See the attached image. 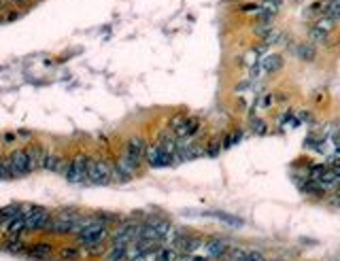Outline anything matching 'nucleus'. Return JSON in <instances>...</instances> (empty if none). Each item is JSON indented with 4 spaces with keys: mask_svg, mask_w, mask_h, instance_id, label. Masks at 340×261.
I'll return each instance as SVG.
<instances>
[{
    "mask_svg": "<svg viewBox=\"0 0 340 261\" xmlns=\"http://www.w3.org/2000/svg\"><path fill=\"white\" fill-rule=\"evenodd\" d=\"M325 6H328V0H317V2H313L310 6L304 9V17L306 19H317V17L325 15Z\"/></svg>",
    "mask_w": 340,
    "mask_h": 261,
    "instance_id": "aec40b11",
    "label": "nucleus"
},
{
    "mask_svg": "<svg viewBox=\"0 0 340 261\" xmlns=\"http://www.w3.org/2000/svg\"><path fill=\"white\" fill-rule=\"evenodd\" d=\"M147 143L143 136H132L130 140L126 143V149H124V157L130 161L134 168H140V164L145 161V155H147Z\"/></svg>",
    "mask_w": 340,
    "mask_h": 261,
    "instance_id": "20e7f679",
    "label": "nucleus"
},
{
    "mask_svg": "<svg viewBox=\"0 0 340 261\" xmlns=\"http://www.w3.org/2000/svg\"><path fill=\"white\" fill-rule=\"evenodd\" d=\"M145 161H147V164L151 166V168H168V166H174V164H176L174 157H172V155H170L160 143L147 147Z\"/></svg>",
    "mask_w": 340,
    "mask_h": 261,
    "instance_id": "423d86ee",
    "label": "nucleus"
},
{
    "mask_svg": "<svg viewBox=\"0 0 340 261\" xmlns=\"http://www.w3.org/2000/svg\"><path fill=\"white\" fill-rule=\"evenodd\" d=\"M155 259H158V261H176V259H179V251H176L174 246H164V244H162L160 251H158V255H155Z\"/></svg>",
    "mask_w": 340,
    "mask_h": 261,
    "instance_id": "5701e85b",
    "label": "nucleus"
},
{
    "mask_svg": "<svg viewBox=\"0 0 340 261\" xmlns=\"http://www.w3.org/2000/svg\"><path fill=\"white\" fill-rule=\"evenodd\" d=\"M183 121H185V115H174V117H170V121H168V128H170V132H176L183 125Z\"/></svg>",
    "mask_w": 340,
    "mask_h": 261,
    "instance_id": "c85d7f7f",
    "label": "nucleus"
},
{
    "mask_svg": "<svg viewBox=\"0 0 340 261\" xmlns=\"http://www.w3.org/2000/svg\"><path fill=\"white\" fill-rule=\"evenodd\" d=\"M289 49H292V53L300 62H308V64H310V62L317 60V47L313 43H308V40H304V43H296Z\"/></svg>",
    "mask_w": 340,
    "mask_h": 261,
    "instance_id": "f8f14e48",
    "label": "nucleus"
},
{
    "mask_svg": "<svg viewBox=\"0 0 340 261\" xmlns=\"http://www.w3.org/2000/svg\"><path fill=\"white\" fill-rule=\"evenodd\" d=\"M257 58H259V55H257V51H255V49H251V51H247L245 53V58H243V64L245 66H255V62H257Z\"/></svg>",
    "mask_w": 340,
    "mask_h": 261,
    "instance_id": "c756f323",
    "label": "nucleus"
},
{
    "mask_svg": "<svg viewBox=\"0 0 340 261\" xmlns=\"http://www.w3.org/2000/svg\"><path fill=\"white\" fill-rule=\"evenodd\" d=\"M300 191L304 195H310V197H323L325 195V189L321 185V181H313V179H306L300 185Z\"/></svg>",
    "mask_w": 340,
    "mask_h": 261,
    "instance_id": "dca6fc26",
    "label": "nucleus"
},
{
    "mask_svg": "<svg viewBox=\"0 0 340 261\" xmlns=\"http://www.w3.org/2000/svg\"><path fill=\"white\" fill-rule=\"evenodd\" d=\"M113 181V164L106 159H91L87 164V183L91 185H109Z\"/></svg>",
    "mask_w": 340,
    "mask_h": 261,
    "instance_id": "f03ea898",
    "label": "nucleus"
},
{
    "mask_svg": "<svg viewBox=\"0 0 340 261\" xmlns=\"http://www.w3.org/2000/svg\"><path fill=\"white\" fill-rule=\"evenodd\" d=\"M249 130H251V134H255V136H264V134L268 132V123L264 121V119H259V117H251Z\"/></svg>",
    "mask_w": 340,
    "mask_h": 261,
    "instance_id": "b1692460",
    "label": "nucleus"
},
{
    "mask_svg": "<svg viewBox=\"0 0 340 261\" xmlns=\"http://www.w3.org/2000/svg\"><path fill=\"white\" fill-rule=\"evenodd\" d=\"M313 24L319 28V30H323V32H328V34H334V30L338 28V22H334V19L328 17V15H321V17L313 19Z\"/></svg>",
    "mask_w": 340,
    "mask_h": 261,
    "instance_id": "412c9836",
    "label": "nucleus"
},
{
    "mask_svg": "<svg viewBox=\"0 0 340 261\" xmlns=\"http://www.w3.org/2000/svg\"><path fill=\"white\" fill-rule=\"evenodd\" d=\"M9 161H11V166H13V172H15V176H24V174H30L32 172L30 157H28V153L24 149L11 151Z\"/></svg>",
    "mask_w": 340,
    "mask_h": 261,
    "instance_id": "0eeeda50",
    "label": "nucleus"
},
{
    "mask_svg": "<svg viewBox=\"0 0 340 261\" xmlns=\"http://www.w3.org/2000/svg\"><path fill=\"white\" fill-rule=\"evenodd\" d=\"M87 164H89V157L85 153H79L77 157L68 164V170H66V179L75 185H83L87 183Z\"/></svg>",
    "mask_w": 340,
    "mask_h": 261,
    "instance_id": "39448f33",
    "label": "nucleus"
},
{
    "mask_svg": "<svg viewBox=\"0 0 340 261\" xmlns=\"http://www.w3.org/2000/svg\"><path fill=\"white\" fill-rule=\"evenodd\" d=\"M85 253H87L89 257H96L98 253H102V242H98V244H85ZM104 255V253H102Z\"/></svg>",
    "mask_w": 340,
    "mask_h": 261,
    "instance_id": "7c9ffc66",
    "label": "nucleus"
},
{
    "mask_svg": "<svg viewBox=\"0 0 340 261\" xmlns=\"http://www.w3.org/2000/svg\"><path fill=\"white\" fill-rule=\"evenodd\" d=\"M187 215H200V217H209V219H219L221 223L230 225V227H243L245 221L236 215H230V213H223V210H209V213H187Z\"/></svg>",
    "mask_w": 340,
    "mask_h": 261,
    "instance_id": "9b49d317",
    "label": "nucleus"
},
{
    "mask_svg": "<svg viewBox=\"0 0 340 261\" xmlns=\"http://www.w3.org/2000/svg\"><path fill=\"white\" fill-rule=\"evenodd\" d=\"M272 100H274V96H272V94H266V96H261V98H259V109H270L272 104H274Z\"/></svg>",
    "mask_w": 340,
    "mask_h": 261,
    "instance_id": "473e14b6",
    "label": "nucleus"
},
{
    "mask_svg": "<svg viewBox=\"0 0 340 261\" xmlns=\"http://www.w3.org/2000/svg\"><path fill=\"white\" fill-rule=\"evenodd\" d=\"M9 221H6V217H4V210L0 208V227H2V225H6Z\"/></svg>",
    "mask_w": 340,
    "mask_h": 261,
    "instance_id": "e433bc0d",
    "label": "nucleus"
},
{
    "mask_svg": "<svg viewBox=\"0 0 340 261\" xmlns=\"http://www.w3.org/2000/svg\"><path fill=\"white\" fill-rule=\"evenodd\" d=\"M245 261H266L264 255L259 251H247L245 253Z\"/></svg>",
    "mask_w": 340,
    "mask_h": 261,
    "instance_id": "2f4dec72",
    "label": "nucleus"
},
{
    "mask_svg": "<svg viewBox=\"0 0 340 261\" xmlns=\"http://www.w3.org/2000/svg\"><path fill=\"white\" fill-rule=\"evenodd\" d=\"M0 251L13 253V255H26L28 246L24 244V240H21V238H17V240H4V244L0 246Z\"/></svg>",
    "mask_w": 340,
    "mask_h": 261,
    "instance_id": "6ab92c4d",
    "label": "nucleus"
},
{
    "mask_svg": "<svg viewBox=\"0 0 340 261\" xmlns=\"http://www.w3.org/2000/svg\"><path fill=\"white\" fill-rule=\"evenodd\" d=\"M283 66H285V58L279 53H268L266 58L259 60V68H261V75L264 76H270V75H276L281 73Z\"/></svg>",
    "mask_w": 340,
    "mask_h": 261,
    "instance_id": "1a4fd4ad",
    "label": "nucleus"
},
{
    "mask_svg": "<svg viewBox=\"0 0 340 261\" xmlns=\"http://www.w3.org/2000/svg\"><path fill=\"white\" fill-rule=\"evenodd\" d=\"M283 2H285V0H259V4H270V6H279V9Z\"/></svg>",
    "mask_w": 340,
    "mask_h": 261,
    "instance_id": "f704fd0d",
    "label": "nucleus"
},
{
    "mask_svg": "<svg viewBox=\"0 0 340 261\" xmlns=\"http://www.w3.org/2000/svg\"><path fill=\"white\" fill-rule=\"evenodd\" d=\"M17 136H15V134H4V136H2V140H4V143H13V140H15Z\"/></svg>",
    "mask_w": 340,
    "mask_h": 261,
    "instance_id": "c9c22d12",
    "label": "nucleus"
},
{
    "mask_svg": "<svg viewBox=\"0 0 340 261\" xmlns=\"http://www.w3.org/2000/svg\"><path fill=\"white\" fill-rule=\"evenodd\" d=\"M2 2H9V0H0V4H2Z\"/></svg>",
    "mask_w": 340,
    "mask_h": 261,
    "instance_id": "ea45409f",
    "label": "nucleus"
},
{
    "mask_svg": "<svg viewBox=\"0 0 340 261\" xmlns=\"http://www.w3.org/2000/svg\"><path fill=\"white\" fill-rule=\"evenodd\" d=\"M60 155L53 153V151H47L45 153V161H42V170L47 172H58V166H60Z\"/></svg>",
    "mask_w": 340,
    "mask_h": 261,
    "instance_id": "4be33fe9",
    "label": "nucleus"
},
{
    "mask_svg": "<svg viewBox=\"0 0 340 261\" xmlns=\"http://www.w3.org/2000/svg\"><path fill=\"white\" fill-rule=\"evenodd\" d=\"M81 257V251L75 249V246H66V249L60 251V259L62 261H79Z\"/></svg>",
    "mask_w": 340,
    "mask_h": 261,
    "instance_id": "bb28decb",
    "label": "nucleus"
},
{
    "mask_svg": "<svg viewBox=\"0 0 340 261\" xmlns=\"http://www.w3.org/2000/svg\"><path fill=\"white\" fill-rule=\"evenodd\" d=\"M221 149H223V145L219 143V140H212V143L207 147V149H204V153L211 155V157H217V155L221 153Z\"/></svg>",
    "mask_w": 340,
    "mask_h": 261,
    "instance_id": "cd10ccee",
    "label": "nucleus"
},
{
    "mask_svg": "<svg viewBox=\"0 0 340 261\" xmlns=\"http://www.w3.org/2000/svg\"><path fill=\"white\" fill-rule=\"evenodd\" d=\"M128 257H130V246L113 244L111 249L104 253V261H128Z\"/></svg>",
    "mask_w": 340,
    "mask_h": 261,
    "instance_id": "f3484780",
    "label": "nucleus"
},
{
    "mask_svg": "<svg viewBox=\"0 0 340 261\" xmlns=\"http://www.w3.org/2000/svg\"><path fill=\"white\" fill-rule=\"evenodd\" d=\"M136 231H138V223H124L115 234H113L111 242L113 244H119V246H130L136 238Z\"/></svg>",
    "mask_w": 340,
    "mask_h": 261,
    "instance_id": "6e6552de",
    "label": "nucleus"
},
{
    "mask_svg": "<svg viewBox=\"0 0 340 261\" xmlns=\"http://www.w3.org/2000/svg\"><path fill=\"white\" fill-rule=\"evenodd\" d=\"M26 255L32 257V259H49V257L53 255V246L49 244V242L30 244V246H28V251H26Z\"/></svg>",
    "mask_w": 340,
    "mask_h": 261,
    "instance_id": "4468645a",
    "label": "nucleus"
},
{
    "mask_svg": "<svg viewBox=\"0 0 340 261\" xmlns=\"http://www.w3.org/2000/svg\"><path fill=\"white\" fill-rule=\"evenodd\" d=\"M51 223V213L42 206L26 208V227L28 231H45Z\"/></svg>",
    "mask_w": 340,
    "mask_h": 261,
    "instance_id": "7ed1b4c3",
    "label": "nucleus"
},
{
    "mask_svg": "<svg viewBox=\"0 0 340 261\" xmlns=\"http://www.w3.org/2000/svg\"><path fill=\"white\" fill-rule=\"evenodd\" d=\"M13 2H15V4H21V2H26V0H13Z\"/></svg>",
    "mask_w": 340,
    "mask_h": 261,
    "instance_id": "58836bf2",
    "label": "nucleus"
},
{
    "mask_svg": "<svg viewBox=\"0 0 340 261\" xmlns=\"http://www.w3.org/2000/svg\"><path fill=\"white\" fill-rule=\"evenodd\" d=\"M198 130H200V119L198 117H185V121L179 130L174 132L176 140H191L198 136Z\"/></svg>",
    "mask_w": 340,
    "mask_h": 261,
    "instance_id": "9d476101",
    "label": "nucleus"
},
{
    "mask_svg": "<svg viewBox=\"0 0 340 261\" xmlns=\"http://www.w3.org/2000/svg\"><path fill=\"white\" fill-rule=\"evenodd\" d=\"M308 43H313L315 47H321V45H330V40H332V34L328 32H323V30H319V28L315 24H310L308 26Z\"/></svg>",
    "mask_w": 340,
    "mask_h": 261,
    "instance_id": "2eb2a0df",
    "label": "nucleus"
},
{
    "mask_svg": "<svg viewBox=\"0 0 340 261\" xmlns=\"http://www.w3.org/2000/svg\"><path fill=\"white\" fill-rule=\"evenodd\" d=\"M207 257L209 259H219V257H223L225 253L230 251V244L225 242V240H221V238H212V240H209L207 242Z\"/></svg>",
    "mask_w": 340,
    "mask_h": 261,
    "instance_id": "ddd939ff",
    "label": "nucleus"
},
{
    "mask_svg": "<svg viewBox=\"0 0 340 261\" xmlns=\"http://www.w3.org/2000/svg\"><path fill=\"white\" fill-rule=\"evenodd\" d=\"M189 261H209V257H198V255H191Z\"/></svg>",
    "mask_w": 340,
    "mask_h": 261,
    "instance_id": "4c0bfd02",
    "label": "nucleus"
},
{
    "mask_svg": "<svg viewBox=\"0 0 340 261\" xmlns=\"http://www.w3.org/2000/svg\"><path fill=\"white\" fill-rule=\"evenodd\" d=\"M325 15L332 17L334 22L340 24V0H328V6H325Z\"/></svg>",
    "mask_w": 340,
    "mask_h": 261,
    "instance_id": "a878e982",
    "label": "nucleus"
},
{
    "mask_svg": "<svg viewBox=\"0 0 340 261\" xmlns=\"http://www.w3.org/2000/svg\"><path fill=\"white\" fill-rule=\"evenodd\" d=\"M28 153V157H30V166H32V170H42V161H45V153L47 151H42L41 147H30V149H26Z\"/></svg>",
    "mask_w": 340,
    "mask_h": 261,
    "instance_id": "a211bd4d",
    "label": "nucleus"
},
{
    "mask_svg": "<svg viewBox=\"0 0 340 261\" xmlns=\"http://www.w3.org/2000/svg\"><path fill=\"white\" fill-rule=\"evenodd\" d=\"M259 6L261 4H243V6H240V11H243V13H257Z\"/></svg>",
    "mask_w": 340,
    "mask_h": 261,
    "instance_id": "72a5a7b5",
    "label": "nucleus"
},
{
    "mask_svg": "<svg viewBox=\"0 0 340 261\" xmlns=\"http://www.w3.org/2000/svg\"><path fill=\"white\" fill-rule=\"evenodd\" d=\"M79 242L85 244H98V242H104L109 238V227H106L104 221H98V219H87L85 225L79 229Z\"/></svg>",
    "mask_w": 340,
    "mask_h": 261,
    "instance_id": "f257e3e1",
    "label": "nucleus"
},
{
    "mask_svg": "<svg viewBox=\"0 0 340 261\" xmlns=\"http://www.w3.org/2000/svg\"><path fill=\"white\" fill-rule=\"evenodd\" d=\"M147 223L151 225V227H153L155 231H158V234H162V236H164V238H166V234H168V231L172 229V227H170V221H166V219H149Z\"/></svg>",
    "mask_w": 340,
    "mask_h": 261,
    "instance_id": "393cba45",
    "label": "nucleus"
}]
</instances>
